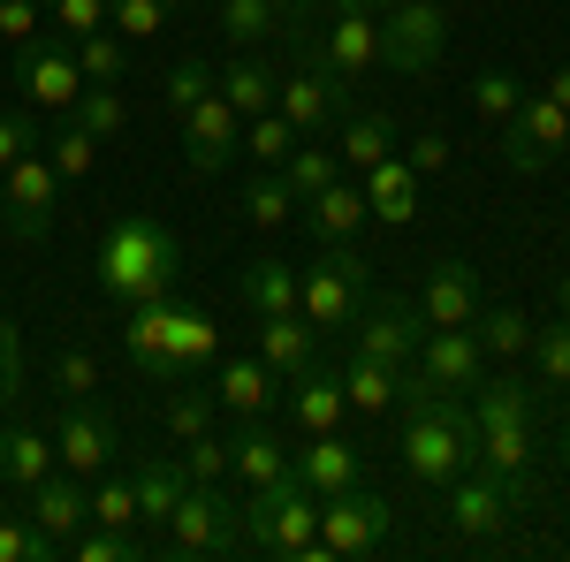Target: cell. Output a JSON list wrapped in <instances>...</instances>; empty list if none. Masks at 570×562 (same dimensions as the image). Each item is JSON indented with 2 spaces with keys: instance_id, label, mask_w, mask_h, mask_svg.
Listing matches in <instances>:
<instances>
[{
  "instance_id": "cell-1",
  "label": "cell",
  "mask_w": 570,
  "mask_h": 562,
  "mask_svg": "<svg viewBox=\"0 0 570 562\" xmlns=\"http://www.w3.org/2000/svg\"><path fill=\"white\" fill-rule=\"evenodd\" d=\"M91 282H99V297L122 304V312H130V304L176 297V282H183V236L168 228V214L137 206V214L107 220L99 259H91Z\"/></svg>"
},
{
  "instance_id": "cell-2",
  "label": "cell",
  "mask_w": 570,
  "mask_h": 562,
  "mask_svg": "<svg viewBox=\"0 0 570 562\" xmlns=\"http://www.w3.org/2000/svg\"><path fill=\"white\" fill-rule=\"evenodd\" d=\"M244 555H282V562H327L320 555V494L305 472L289 464L282 479H266L244 494Z\"/></svg>"
},
{
  "instance_id": "cell-3",
  "label": "cell",
  "mask_w": 570,
  "mask_h": 562,
  "mask_svg": "<svg viewBox=\"0 0 570 562\" xmlns=\"http://www.w3.org/2000/svg\"><path fill=\"white\" fill-rule=\"evenodd\" d=\"M403 472L419 479V486H449V479H464L480 464V418H472V403L464 395H434L419 418H403Z\"/></svg>"
},
{
  "instance_id": "cell-4",
  "label": "cell",
  "mask_w": 570,
  "mask_h": 562,
  "mask_svg": "<svg viewBox=\"0 0 570 562\" xmlns=\"http://www.w3.org/2000/svg\"><path fill=\"white\" fill-rule=\"evenodd\" d=\"M168 548L198 562L244 555V486L236 479H183L176 510H168Z\"/></svg>"
},
{
  "instance_id": "cell-5",
  "label": "cell",
  "mask_w": 570,
  "mask_h": 562,
  "mask_svg": "<svg viewBox=\"0 0 570 562\" xmlns=\"http://www.w3.org/2000/svg\"><path fill=\"white\" fill-rule=\"evenodd\" d=\"M365 297H373V259L357 252V236L351 244H320V259L297 274V312L320 335H343Z\"/></svg>"
},
{
  "instance_id": "cell-6",
  "label": "cell",
  "mask_w": 570,
  "mask_h": 562,
  "mask_svg": "<svg viewBox=\"0 0 570 562\" xmlns=\"http://www.w3.org/2000/svg\"><path fill=\"white\" fill-rule=\"evenodd\" d=\"M53 206H61V175H53V160H46L39 145H31L16 168H0V228H8L16 244H46Z\"/></svg>"
},
{
  "instance_id": "cell-7",
  "label": "cell",
  "mask_w": 570,
  "mask_h": 562,
  "mask_svg": "<svg viewBox=\"0 0 570 562\" xmlns=\"http://www.w3.org/2000/svg\"><path fill=\"white\" fill-rule=\"evenodd\" d=\"M449 53V8L441 0H395L381 16V61L395 77H426Z\"/></svg>"
},
{
  "instance_id": "cell-8",
  "label": "cell",
  "mask_w": 570,
  "mask_h": 562,
  "mask_svg": "<svg viewBox=\"0 0 570 562\" xmlns=\"http://www.w3.org/2000/svg\"><path fill=\"white\" fill-rule=\"evenodd\" d=\"M395 510L357 479V486H343V494H320V555L343 562V555H365V548H381L389 540Z\"/></svg>"
},
{
  "instance_id": "cell-9",
  "label": "cell",
  "mask_w": 570,
  "mask_h": 562,
  "mask_svg": "<svg viewBox=\"0 0 570 562\" xmlns=\"http://www.w3.org/2000/svg\"><path fill=\"white\" fill-rule=\"evenodd\" d=\"M419 335H426V319H419V304H403V297H373L357 304V319H351V349L357 357H373V365H419Z\"/></svg>"
},
{
  "instance_id": "cell-10",
  "label": "cell",
  "mask_w": 570,
  "mask_h": 562,
  "mask_svg": "<svg viewBox=\"0 0 570 562\" xmlns=\"http://www.w3.org/2000/svg\"><path fill=\"white\" fill-rule=\"evenodd\" d=\"M16 85H23V99H31V107L69 115V107H77V91H85L77 46L61 39V31H39L31 46H16Z\"/></svg>"
},
{
  "instance_id": "cell-11",
  "label": "cell",
  "mask_w": 570,
  "mask_h": 562,
  "mask_svg": "<svg viewBox=\"0 0 570 562\" xmlns=\"http://www.w3.org/2000/svg\"><path fill=\"white\" fill-rule=\"evenodd\" d=\"M563 145H570V107H556L548 91H525V107L502 122V168L540 175Z\"/></svg>"
},
{
  "instance_id": "cell-12",
  "label": "cell",
  "mask_w": 570,
  "mask_h": 562,
  "mask_svg": "<svg viewBox=\"0 0 570 562\" xmlns=\"http://www.w3.org/2000/svg\"><path fill=\"white\" fill-rule=\"evenodd\" d=\"M518 510H525V502L487 472V464H472L464 479H449V486H441V517H449V532H464V540H494Z\"/></svg>"
},
{
  "instance_id": "cell-13",
  "label": "cell",
  "mask_w": 570,
  "mask_h": 562,
  "mask_svg": "<svg viewBox=\"0 0 570 562\" xmlns=\"http://www.w3.org/2000/svg\"><path fill=\"white\" fill-rule=\"evenodd\" d=\"M53 456H61V472H107L115 456H122V418L115 411H99V403H69L61 411V433H53Z\"/></svg>"
},
{
  "instance_id": "cell-14",
  "label": "cell",
  "mask_w": 570,
  "mask_h": 562,
  "mask_svg": "<svg viewBox=\"0 0 570 562\" xmlns=\"http://www.w3.org/2000/svg\"><path fill=\"white\" fill-rule=\"evenodd\" d=\"M236 152H244V115H236L220 91H206V99L183 115V168L190 175H220Z\"/></svg>"
},
{
  "instance_id": "cell-15",
  "label": "cell",
  "mask_w": 570,
  "mask_h": 562,
  "mask_svg": "<svg viewBox=\"0 0 570 562\" xmlns=\"http://www.w3.org/2000/svg\"><path fill=\"white\" fill-rule=\"evenodd\" d=\"M419 373H426L441 395H472L487 381V343L472 327H426V335H419Z\"/></svg>"
},
{
  "instance_id": "cell-16",
  "label": "cell",
  "mask_w": 570,
  "mask_h": 562,
  "mask_svg": "<svg viewBox=\"0 0 570 562\" xmlns=\"http://www.w3.org/2000/svg\"><path fill=\"white\" fill-rule=\"evenodd\" d=\"M487 304V282L472 259H434L426 266V289H419V319L426 327H472Z\"/></svg>"
},
{
  "instance_id": "cell-17",
  "label": "cell",
  "mask_w": 570,
  "mask_h": 562,
  "mask_svg": "<svg viewBox=\"0 0 570 562\" xmlns=\"http://www.w3.org/2000/svg\"><path fill=\"white\" fill-rule=\"evenodd\" d=\"M532 456H540V418H494V426H480V464L525 510H532Z\"/></svg>"
},
{
  "instance_id": "cell-18",
  "label": "cell",
  "mask_w": 570,
  "mask_h": 562,
  "mask_svg": "<svg viewBox=\"0 0 570 562\" xmlns=\"http://www.w3.org/2000/svg\"><path fill=\"white\" fill-rule=\"evenodd\" d=\"M282 388H289V418H297V433H335L343 418H351L343 373H335V365H320V357H312L305 373H289Z\"/></svg>"
},
{
  "instance_id": "cell-19",
  "label": "cell",
  "mask_w": 570,
  "mask_h": 562,
  "mask_svg": "<svg viewBox=\"0 0 570 562\" xmlns=\"http://www.w3.org/2000/svg\"><path fill=\"white\" fill-rule=\"evenodd\" d=\"M297 464V448L282 441L274 426H259V418H236V433H228V479L252 494V486H266V479H282Z\"/></svg>"
},
{
  "instance_id": "cell-20",
  "label": "cell",
  "mask_w": 570,
  "mask_h": 562,
  "mask_svg": "<svg viewBox=\"0 0 570 562\" xmlns=\"http://www.w3.org/2000/svg\"><path fill=\"white\" fill-rule=\"evenodd\" d=\"M206 388H214V403L228 411V418H266V403L282 395V373H274L259 349H252V357H228Z\"/></svg>"
},
{
  "instance_id": "cell-21",
  "label": "cell",
  "mask_w": 570,
  "mask_h": 562,
  "mask_svg": "<svg viewBox=\"0 0 570 562\" xmlns=\"http://www.w3.org/2000/svg\"><path fill=\"white\" fill-rule=\"evenodd\" d=\"M297 472H305L312 494H343V486H357V479H365V448H357L343 426H335V433H305Z\"/></svg>"
},
{
  "instance_id": "cell-22",
  "label": "cell",
  "mask_w": 570,
  "mask_h": 562,
  "mask_svg": "<svg viewBox=\"0 0 570 562\" xmlns=\"http://www.w3.org/2000/svg\"><path fill=\"white\" fill-rule=\"evenodd\" d=\"M357 190H365V214L381 220V228H403V220L419 214V175H411V160L403 152H389V160H373V168L357 175Z\"/></svg>"
},
{
  "instance_id": "cell-23",
  "label": "cell",
  "mask_w": 570,
  "mask_h": 562,
  "mask_svg": "<svg viewBox=\"0 0 570 562\" xmlns=\"http://www.w3.org/2000/svg\"><path fill=\"white\" fill-rule=\"evenodd\" d=\"M365 190H357V175H335L320 198H305V228L312 244H351V236H365Z\"/></svg>"
},
{
  "instance_id": "cell-24",
  "label": "cell",
  "mask_w": 570,
  "mask_h": 562,
  "mask_svg": "<svg viewBox=\"0 0 570 562\" xmlns=\"http://www.w3.org/2000/svg\"><path fill=\"white\" fill-rule=\"evenodd\" d=\"M122 349H130V365L145 373V381L176 388V365H168V297H160V304H130V312H122Z\"/></svg>"
},
{
  "instance_id": "cell-25",
  "label": "cell",
  "mask_w": 570,
  "mask_h": 562,
  "mask_svg": "<svg viewBox=\"0 0 570 562\" xmlns=\"http://www.w3.org/2000/svg\"><path fill=\"white\" fill-rule=\"evenodd\" d=\"M31 524H39V532H53L61 548L85 532V524H91V494L77 486V472H46L39 486H31Z\"/></svg>"
},
{
  "instance_id": "cell-26",
  "label": "cell",
  "mask_w": 570,
  "mask_h": 562,
  "mask_svg": "<svg viewBox=\"0 0 570 562\" xmlns=\"http://www.w3.org/2000/svg\"><path fill=\"white\" fill-rule=\"evenodd\" d=\"M252 349H259L266 365L289 381V373H305L312 357H320V327H312L305 312H274V319H259V327H252Z\"/></svg>"
},
{
  "instance_id": "cell-27",
  "label": "cell",
  "mask_w": 570,
  "mask_h": 562,
  "mask_svg": "<svg viewBox=\"0 0 570 562\" xmlns=\"http://www.w3.org/2000/svg\"><path fill=\"white\" fill-rule=\"evenodd\" d=\"M214 349H220L214 312H198V304H176V297H168V365H176V381H198V373L214 365Z\"/></svg>"
},
{
  "instance_id": "cell-28",
  "label": "cell",
  "mask_w": 570,
  "mask_h": 562,
  "mask_svg": "<svg viewBox=\"0 0 570 562\" xmlns=\"http://www.w3.org/2000/svg\"><path fill=\"white\" fill-rule=\"evenodd\" d=\"M395 152V115L389 107H365V115H343L335 122V160H343V175H365L373 160H389Z\"/></svg>"
},
{
  "instance_id": "cell-29",
  "label": "cell",
  "mask_w": 570,
  "mask_h": 562,
  "mask_svg": "<svg viewBox=\"0 0 570 562\" xmlns=\"http://www.w3.org/2000/svg\"><path fill=\"white\" fill-rule=\"evenodd\" d=\"M214 91L236 107V115H244V122H252V115H266V107H274L282 69H274V61H259L252 46H236V61H228V69H214Z\"/></svg>"
},
{
  "instance_id": "cell-30",
  "label": "cell",
  "mask_w": 570,
  "mask_h": 562,
  "mask_svg": "<svg viewBox=\"0 0 570 562\" xmlns=\"http://www.w3.org/2000/svg\"><path fill=\"white\" fill-rule=\"evenodd\" d=\"M236 297H244V312H252V319L297 312V266H289V259H274V252L244 259V274H236Z\"/></svg>"
},
{
  "instance_id": "cell-31",
  "label": "cell",
  "mask_w": 570,
  "mask_h": 562,
  "mask_svg": "<svg viewBox=\"0 0 570 562\" xmlns=\"http://www.w3.org/2000/svg\"><path fill=\"white\" fill-rule=\"evenodd\" d=\"M46 472H61V456H53V441L31 426H8L0 433V486H16V494H31Z\"/></svg>"
},
{
  "instance_id": "cell-32",
  "label": "cell",
  "mask_w": 570,
  "mask_h": 562,
  "mask_svg": "<svg viewBox=\"0 0 570 562\" xmlns=\"http://www.w3.org/2000/svg\"><path fill=\"white\" fill-rule=\"evenodd\" d=\"M464 403H472V418H480V426H494V418H540V388H532V381H518V373L480 381Z\"/></svg>"
},
{
  "instance_id": "cell-33",
  "label": "cell",
  "mask_w": 570,
  "mask_h": 562,
  "mask_svg": "<svg viewBox=\"0 0 570 562\" xmlns=\"http://www.w3.org/2000/svg\"><path fill=\"white\" fill-rule=\"evenodd\" d=\"M130 486H137V517L168 524V510H176V494H183V464H168V456H130Z\"/></svg>"
},
{
  "instance_id": "cell-34",
  "label": "cell",
  "mask_w": 570,
  "mask_h": 562,
  "mask_svg": "<svg viewBox=\"0 0 570 562\" xmlns=\"http://www.w3.org/2000/svg\"><path fill=\"white\" fill-rule=\"evenodd\" d=\"M274 175H282V183H289V198L305 206V198H320V190H327V183L343 175V160H335V145H320V137H305V145H297V152H289V160H282Z\"/></svg>"
},
{
  "instance_id": "cell-35",
  "label": "cell",
  "mask_w": 570,
  "mask_h": 562,
  "mask_svg": "<svg viewBox=\"0 0 570 562\" xmlns=\"http://www.w3.org/2000/svg\"><path fill=\"white\" fill-rule=\"evenodd\" d=\"M69 122L107 145V137H122V122H130V99H122V85H85L77 107H69Z\"/></svg>"
},
{
  "instance_id": "cell-36",
  "label": "cell",
  "mask_w": 570,
  "mask_h": 562,
  "mask_svg": "<svg viewBox=\"0 0 570 562\" xmlns=\"http://www.w3.org/2000/svg\"><path fill=\"white\" fill-rule=\"evenodd\" d=\"M395 381H403L395 365H373V357H357V349H351V365H343V395H351V411H365V418L395 403Z\"/></svg>"
},
{
  "instance_id": "cell-37",
  "label": "cell",
  "mask_w": 570,
  "mask_h": 562,
  "mask_svg": "<svg viewBox=\"0 0 570 562\" xmlns=\"http://www.w3.org/2000/svg\"><path fill=\"white\" fill-rule=\"evenodd\" d=\"M297 145H305V137H297V122H289L282 107H266V115H252V122H244V152H252L259 168H282Z\"/></svg>"
},
{
  "instance_id": "cell-38",
  "label": "cell",
  "mask_w": 570,
  "mask_h": 562,
  "mask_svg": "<svg viewBox=\"0 0 570 562\" xmlns=\"http://www.w3.org/2000/svg\"><path fill=\"white\" fill-rule=\"evenodd\" d=\"M282 31V0H220V39L228 46H259Z\"/></svg>"
},
{
  "instance_id": "cell-39",
  "label": "cell",
  "mask_w": 570,
  "mask_h": 562,
  "mask_svg": "<svg viewBox=\"0 0 570 562\" xmlns=\"http://www.w3.org/2000/svg\"><path fill=\"white\" fill-rule=\"evenodd\" d=\"M532 373H540V388H570V312L563 319H548V327H532Z\"/></svg>"
},
{
  "instance_id": "cell-40",
  "label": "cell",
  "mask_w": 570,
  "mask_h": 562,
  "mask_svg": "<svg viewBox=\"0 0 570 562\" xmlns=\"http://www.w3.org/2000/svg\"><path fill=\"white\" fill-rule=\"evenodd\" d=\"M472 335H480V343L494 349V357H525V343H532V319L518 312V304H480Z\"/></svg>"
},
{
  "instance_id": "cell-41",
  "label": "cell",
  "mask_w": 570,
  "mask_h": 562,
  "mask_svg": "<svg viewBox=\"0 0 570 562\" xmlns=\"http://www.w3.org/2000/svg\"><path fill=\"white\" fill-rule=\"evenodd\" d=\"M214 418H220L214 388L206 381H176V395H168V433L176 441H198V433H214Z\"/></svg>"
},
{
  "instance_id": "cell-42",
  "label": "cell",
  "mask_w": 570,
  "mask_h": 562,
  "mask_svg": "<svg viewBox=\"0 0 570 562\" xmlns=\"http://www.w3.org/2000/svg\"><path fill=\"white\" fill-rule=\"evenodd\" d=\"M518 107H525V85H518L510 69H480V77H472V115H480V122H494V130H502Z\"/></svg>"
},
{
  "instance_id": "cell-43",
  "label": "cell",
  "mask_w": 570,
  "mask_h": 562,
  "mask_svg": "<svg viewBox=\"0 0 570 562\" xmlns=\"http://www.w3.org/2000/svg\"><path fill=\"white\" fill-rule=\"evenodd\" d=\"M46 160H53V175H61V183H85V175H91V160H99V137H91V130H77V122L61 115V130L46 137Z\"/></svg>"
},
{
  "instance_id": "cell-44",
  "label": "cell",
  "mask_w": 570,
  "mask_h": 562,
  "mask_svg": "<svg viewBox=\"0 0 570 562\" xmlns=\"http://www.w3.org/2000/svg\"><path fill=\"white\" fill-rule=\"evenodd\" d=\"M183 0H107V31H122V39H153V31H168L176 23Z\"/></svg>"
},
{
  "instance_id": "cell-45",
  "label": "cell",
  "mask_w": 570,
  "mask_h": 562,
  "mask_svg": "<svg viewBox=\"0 0 570 562\" xmlns=\"http://www.w3.org/2000/svg\"><path fill=\"white\" fill-rule=\"evenodd\" d=\"M206 91H214V61H198V53H183L176 69H168V85H160V99H168V115H190V107H198V99H206Z\"/></svg>"
},
{
  "instance_id": "cell-46",
  "label": "cell",
  "mask_w": 570,
  "mask_h": 562,
  "mask_svg": "<svg viewBox=\"0 0 570 562\" xmlns=\"http://www.w3.org/2000/svg\"><path fill=\"white\" fill-rule=\"evenodd\" d=\"M122 31H91V39H77V69H85V85H122Z\"/></svg>"
},
{
  "instance_id": "cell-47",
  "label": "cell",
  "mask_w": 570,
  "mask_h": 562,
  "mask_svg": "<svg viewBox=\"0 0 570 562\" xmlns=\"http://www.w3.org/2000/svg\"><path fill=\"white\" fill-rule=\"evenodd\" d=\"M289 214H297V198H289V183H282V175L266 168L259 183L244 190V220H252V228H282Z\"/></svg>"
},
{
  "instance_id": "cell-48",
  "label": "cell",
  "mask_w": 570,
  "mask_h": 562,
  "mask_svg": "<svg viewBox=\"0 0 570 562\" xmlns=\"http://www.w3.org/2000/svg\"><path fill=\"white\" fill-rule=\"evenodd\" d=\"M53 388L69 395V403H91V395H99V357H91L85 343L53 349Z\"/></svg>"
},
{
  "instance_id": "cell-49",
  "label": "cell",
  "mask_w": 570,
  "mask_h": 562,
  "mask_svg": "<svg viewBox=\"0 0 570 562\" xmlns=\"http://www.w3.org/2000/svg\"><path fill=\"white\" fill-rule=\"evenodd\" d=\"M61 555V540L39 532L31 517H0V562H53Z\"/></svg>"
},
{
  "instance_id": "cell-50",
  "label": "cell",
  "mask_w": 570,
  "mask_h": 562,
  "mask_svg": "<svg viewBox=\"0 0 570 562\" xmlns=\"http://www.w3.org/2000/svg\"><path fill=\"white\" fill-rule=\"evenodd\" d=\"M46 31H61L69 46L107 31V0H46Z\"/></svg>"
},
{
  "instance_id": "cell-51",
  "label": "cell",
  "mask_w": 570,
  "mask_h": 562,
  "mask_svg": "<svg viewBox=\"0 0 570 562\" xmlns=\"http://www.w3.org/2000/svg\"><path fill=\"white\" fill-rule=\"evenodd\" d=\"M91 524H107V532H130V524H137V486H130V479L91 486Z\"/></svg>"
},
{
  "instance_id": "cell-52",
  "label": "cell",
  "mask_w": 570,
  "mask_h": 562,
  "mask_svg": "<svg viewBox=\"0 0 570 562\" xmlns=\"http://www.w3.org/2000/svg\"><path fill=\"white\" fill-rule=\"evenodd\" d=\"M61 555H77V562H130L137 548H130V532H107V524H85Z\"/></svg>"
},
{
  "instance_id": "cell-53",
  "label": "cell",
  "mask_w": 570,
  "mask_h": 562,
  "mask_svg": "<svg viewBox=\"0 0 570 562\" xmlns=\"http://www.w3.org/2000/svg\"><path fill=\"white\" fill-rule=\"evenodd\" d=\"M183 479H228V433L183 441Z\"/></svg>"
},
{
  "instance_id": "cell-54",
  "label": "cell",
  "mask_w": 570,
  "mask_h": 562,
  "mask_svg": "<svg viewBox=\"0 0 570 562\" xmlns=\"http://www.w3.org/2000/svg\"><path fill=\"white\" fill-rule=\"evenodd\" d=\"M395 152L411 160V175H419V183H426V175H441L449 160H456V145H449V130H419L411 145H395Z\"/></svg>"
},
{
  "instance_id": "cell-55",
  "label": "cell",
  "mask_w": 570,
  "mask_h": 562,
  "mask_svg": "<svg viewBox=\"0 0 570 562\" xmlns=\"http://www.w3.org/2000/svg\"><path fill=\"white\" fill-rule=\"evenodd\" d=\"M46 31V0H0V39L8 46H31Z\"/></svg>"
},
{
  "instance_id": "cell-56",
  "label": "cell",
  "mask_w": 570,
  "mask_h": 562,
  "mask_svg": "<svg viewBox=\"0 0 570 562\" xmlns=\"http://www.w3.org/2000/svg\"><path fill=\"white\" fill-rule=\"evenodd\" d=\"M31 145H46L39 122H31V115H16V107H0V168H16Z\"/></svg>"
},
{
  "instance_id": "cell-57",
  "label": "cell",
  "mask_w": 570,
  "mask_h": 562,
  "mask_svg": "<svg viewBox=\"0 0 570 562\" xmlns=\"http://www.w3.org/2000/svg\"><path fill=\"white\" fill-rule=\"evenodd\" d=\"M23 395V343H16V319L0 312V403Z\"/></svg>"
},
{
  "instance_id": "cell-58",
  "label": "cell",
  "mask_w": 570,
  "mask_h": 562,
  "mask_svg": "<svg viewBox=\"0 0 570 562\" xmlns=\"http://www.w3.org/2000/svg\"><path fill=\"white\" fill-rule=\"evenodd\" d=\"M548 99H556V107H570V61L556 69V77H548Z\"/></svg>"
},
{
  "instance_id": "cell-59",
  "label": "cell",
  "mask_w": 570,
  "mask_h": 562,
  "mask_svg": "<svg viewBox=\"0 0 570 562\" xmlns=\"http://www.w3.org/2000/svg\"><path fill=\"white\" fill-rule=\"evenodd\" d=\"M556 456H563V472H570V418H563V433H556Z\"/></svg>"
},
{
  "instance_id": "cell-60",
  "label": "cell",
  "mask_w": 570,
  "mask_h": 562,
  "mask_svg": "<svg viewBox=\"0 0 570 562\" xmlns=\"http://www.w3.org/2000/svg\"><path fill=\"white\" fill-rule=\"evenodd\" d=\"M556 297H563V312H570V266H563V282H556Z\"/></svg>"
},
{
  "instance_id": "cell-61",
  "label": "cell",
  "mask_w": 570,
  "mask_h": 562,
  "mask_svg": "<svg viewBox=\"0 0 570 562\" xmlns=\"http://www.w3.org/2000/svg\"><path fill=\"white\" fill-rule=\"evenodd\" d=\"M357 8H373V16H389V8H395V0H357Z\"/></svg>"
}]
</instances>
